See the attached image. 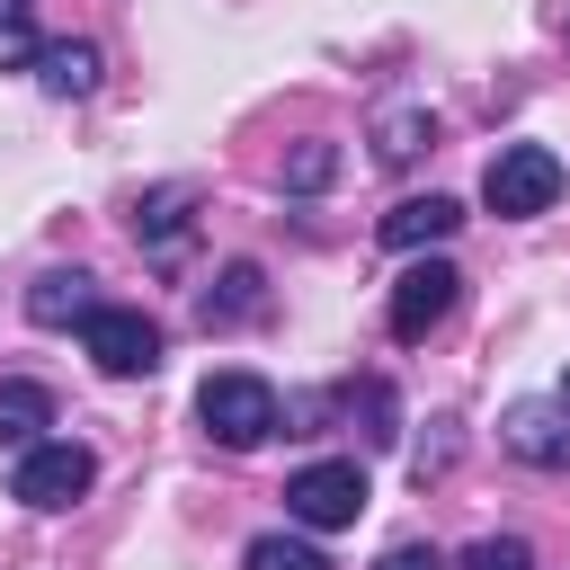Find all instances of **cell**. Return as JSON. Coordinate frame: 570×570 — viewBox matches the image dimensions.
I'll return each mask as SVG.
<instances>
[{
    "mask_svg": "<svg viewBox=\"0 0 570 570\" xmlns=\"http://www.w3.org/2000/svg\"><path fill=\"white\" fill-rule=\"evenodd\" d=\"M196 419H205V436L223 445V454H249V445H267L276 428H285V401H276V383L267 374H205V392H196Z\"/></svg>",
    "mask_w": 570,
    "mask_h": 570,
    "instance_id": "cell-1",
    "label": "cell"
},
{
    "mask_svg": "<svg viewBox=\"0 0 570 570\" xmlns=\"http://www.w3.org/2000/svg\"><path fill=\"white\" fill-rule=\"evenodd\" d=\"M552 196H561V151H543V142L490 151V169H481V205L490 214L525 223V214H552Z\"/></svg>",
    "mask_w": 570,
    "mask_h": 570,
    "instance_id": "cell-2",
    "label": "cell"
},
{
    "mask_svg": "<svg viewBox=\"0 0 570 570\" xmlns=\"http://www.w3.org/2000/svg\"><path fill=\"white\" fill-rule=\"evenodd\" d=\"M454 303H463V267L419 258V267H401V276H392L383 321H392V338H401V347H419L428 330H445V321H454Z\"/></svg>",
    "mask_w": 570,
    "mask_h": 570,
    "instance_id": "cell-3",
    "label": "cell"
},
{
    "mask_svg": "<svg viewBox=\"0 0 570 570\" xmlns=\"http://www.w3.org/2000/svg\"><path fill=\"white\" fill-rule=\"evenodd\" d=\"M89 481H98V454H89V445L36 436V445L18 454V472H9V499H27V508H71V499H89Z\"/></svg>",
    "mask_w": 570,
    "mask_h": 570,
    "instance_id": "cell-4",
    "label": "cell"
},
{
    "mask_svg": "<svg viewBox=\"0 0 570 570\" xmlns=\"http://www.w3.org/2000/svg\"><path fill=\"white\" fill-rule=\"evenodd\" d=\"M80 347H89V365L98 374H151L160 365V321L151 312H134V303H98L89 321H80Z\"/></svg>",
    "mask_w": 570,
    "mask_h": 570,
    "instance_id": "cell-5",
    "label": "cell"
},
{
    "mask_svg": "<svg viewBox=\"0 0 570 570\" xmlns=\"http://www.w3.org/2000/svg\"><path fill=\"white\" fill-rule=\"evenodd\" d=\"M285 517L294 525H312V534H338V525H356L365 517V472L356 463H303L294 481H285Z\"/></svg>",
    "mask_w": 570,
    "mask_h": 570,
    "instance_id": "cell-6",
    "label": "cell"
},
{
    "mask_svg": "<svg viewBox=\"0 0 570 570\" xmlns=\"http://www.w3.org/2000/svg\"><path fill=\"white\" fill-rule=\"evenodd\" d=\"M499 445L517 463H534V472H570V410L561 401H517L499 419Z\"/></svg>",
    "mask_w": 570,
    "mask_h": 570,
    "instance_id": "cell-7",
    "label": "cell"
},
{
    "mask_svg": "<svg viewBox=\"0 0 570 570\" xmlns=\"http://www.w3.org/2000/svg\"><path fill=\"white\" fill-rule=\"evenodd\" d=\"M89 285H98V276H80V267H45V276L27 285V321H36V330H71V321H89V312H98Z\"/></svg>",
    "mask_w": 570,
    "mask_h": 570,
    "instance_id": "cell-8",
    "label": "cell"
},
{
    "mask_svg": "<svg viewBox=\"0 0 570 570\" xmlns=\"http://www.w3.org/2000/svg\"><path fill=\"white\" fill-rule=\"evenodd\" d=\"M454 223H463V205L428 187V196H401V205L383 214V240H392V249H428V240H454Z\"/></svg>",
    "mask_w": 570,
    "mask_h": 570,
    "instance_id": "cell-9",
    "label": "cell"
},
{
    "mask_svg": "<svg viewBox=\"0 0 570 570\" xmlns=\"http://www.w3.org/2000/svg\"><path fill=\"white\" fill-rule=\"evenodd\" d=\"M258 312H267V276H258L249 258H232V267H223V285L196 303V321H205V330H240V321H258Z\"/></svg>",
    "mask_w": 570,
    "mask_h": 570,
    "instance_id": "cell-10",
    "label": "cell"
},
{
    "mask_svg": "<svg viewBox=\"0 0 570 570\" xmlns=\"http://www.w3.org/2000/svg\"><path fill=\"white\" fill-rule=\"evenodd\" d=\"M45 428H53V392H45V383H27V374H9V383H0V445H18V454H27Z\"/></svg>",
    "mask_w": 570,
    "mask_h": 570,
    "instance_id": "cell-11",
    "label": "cell"
},
{
    "mask_svg": "<svg viewBox=\"0 0 570 570\" xmlns=\"http://www.w3.org/2000/svg\"><path fill=\"white\" fill-rule=\"evenodd\" d=\"M187 214H196V187H151V196L134 205V240H142V249H178V240H187Z\"/></svg>",
    "mask_w": 570,
    "mask_h": 570,
    "instance_id": "cell-12",
    "label": "cell"
},
{
    "mask_svg": "<svg viewBox=\"0 0 570 570\" xmlns=\"http://www.w3.org/2000/svg\"><path fill=\"white\" fill-rule=\"evenodd\" d=\"M36 80H45L53 98H89V89H98V45H45V53H36Z\"/></svg>",
    "mask_w": 570,
    "mask_h": 570,
    "instance_id": "cell-13",
    "label": "cell"
},
{
    "mask_svg": "<svg viewBox=\"0 0 570 570\" xmlns=\"http://www.w3.org/2000/svg\"><path fill=\"white\" fill-rule=\"evenodd\" d=\"M347 419H365V428H356L365 445H392V436H401V428H392V383H383V374L347 383Z\"/></svg>",
    "mask_w": 570,
    "mask_h": 570,
    "instance_id": "cell-14",
    "label": "cell"
},
{
    "mask_svg": "<svg viewBox=\"0 0 570 570\" xmlns=\"http://www.w3.org/2000/svg\"><path fill=\"white\" fill-rule=\"evenodd\" d=\"M240 570H330V552L303 543V534H258V543L240 552Z\"/></svg>",
    "mask_w": 570,
    "mask_h": 570,
    "instance_id": "cell-15",
    "label": "cell"
},
{
    "mask_svg": "<svg viewBox=\"0 0 570 570\" xmlns=\"http://www.w3.org/2000/svg\"><path fill=\"white\" fill-rule=\"evenodd\" d=\"M419 142H428V116H419V107H392V116L374 125V160H392V169L419 160Z\"/></svg>",
    "mask_w": 570,
    "mask_h": 570,
    "instance_id": "cell-16",
    "label": "cell"
},
{
    "mask_svg": "<svg viewBox=\"0 0 570 570\" xmlns=\"http://www.w3.org/2000/svg\"><path fill=\"white\" fill-rule=\"evenodd\" d=\"M36 53H45L36 45V0H0V71H18Z\"/></svg>",
    "mask_w": 570,
    "mask_h": 570,
    "instance_id": "cell-17",
    "label": "cell"
},
{
    "mask_svg": "<svg viewBox=\"0 0 570 570\" xmlns=\"http://www.w3.org/2000/svg\"><path fill=\"white\" fill-rule=\"evenodd\" d=\"M463 570H534V552H525L517 534H481V543L463 552Z\"/></svg>",
    "mask_w": 570,
    "mask_h": 570,
    "instance_id": "cell-18",
    "label": "cell"
},
{
    "mask_svg": "<svg viewBox=\"0 0 570 570\" xmlns=\"http://www.w3.org/2000/svg\"><path fill=\"white\" fill-rule=\"evenodd\" d=\"M445 463H454V419H436V436H428V445L410 454V472H419V481H436Z\"/></svg>",
    "mask_w": 570,
    "mask_h": 570,
    "instance_id": "cell-19",
    "label": "cell"
},
{
    "mask_svg": "<svg viewBox=\"0 0 570 570\" xmlns=\"http://www.w3.org/2000/svg\"><path fill=\"white\" fill-rule=\"evenodd\" d=\"M374 570H445V552H436V543H392Z\"/></svg>",
    "mask_w": 570,
    "mask_h": 570,
    "instance_id": "cell-20",
    "label": "cell"
},
{
    "mask_svg": "<svg viewBox=\"0 0 570 570\" xmlns=\"http://www.w3.org/2000/svg\"><path fill=\"white\" fill-rule=\"evenodd\" d=\"M285 178H294V187H321V178H330V142H312V151H303Z\"/></svg>",
    "mask_w": 570,
    "mask_h": 570,
    "instance_id": "cell-21",
    "label": "cell"
},
{
    "mask_svg": "<svg viewBox=\"0 0 570 570\" xmlns=\"http://www.w3.org/2000/svg\"><path fill=\"white\" fill-rule=\"evenodd\" d=\"M561 410H570V365H561Z\"/></svg>",
    "mask_w": 570,
    "mask_h": 570,
    "instance_id": "cell-22",
    "label": "cell"
}]
</instances>
